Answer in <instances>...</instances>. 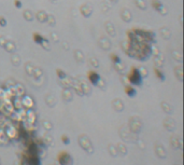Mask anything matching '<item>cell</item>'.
I'll list each match as a JSON object with an SVG mask.
<instances>
[{"label":"cell","mask_w":184,"mask_h":165,"mask_svg":"<svg viewBox=\"0 0 184 165\" xmlns=\"http://www.w3.org/2000/svg\"><path fill=\"white\" fill-rule=\"evenodd\" d=\"M34 37H36V38H34V40H36V42H41V41H42V38H41V37H40V36H37V35H34Z\"/></svg>","instance_id":"cell-5"},{"label":"cell","mask_w":184,"mask_h":165,"mask_svg":"<svg viewBox=\"0 0 184 165\" xmlns=\"http://www.w3.org/2000/svg\"><path fill=\"white\" fill-rule=\"evenodd\" d=\"M89 78H91L92 82H93L94 84H96L97 81L99 80V76H98V74H94V72H93V74H89Z\"/></svg>","instance_id":"cell-2"},{"label":"cell","mask_w":184,"mask_h":165,"mask_svg":"<svg viewBox=\"0 0 184 165\" xmlns=\"http://www.w3.org/2000/svg\"><path fill=\"white\" fill-rule=\"evenodd\" d=\"M126 93H127L129 96H133V95H135V91H133V88H127Z\"/></svg>","instance_id":"cell-4"},{"label":"cell","mask_w":184,"mask_h":165,"mask_svg":"<svg viewBox=\"0 0 184 165\" xmlns=\"http://www.w3.org/2000/svg\"><path fill=\"white\" fill-rule=\"evenodd\" d=\"M130 80H131V82L135 83V84H140V74H139L137 69H133V70H131Z\"/></svg>","instance_id":"cell-1"},{"label":"cell","mask_w":184,"mask_h":165,"mask_svg":"<svg viewBox=\"0 0 184 165\" xmlns=\"http://www.w3.org/2000/svg\"><path fill=\"white\" fill-rule=\"evenodd\" d=\"M156 74H157V77H159L161 80H164V76L161 74V71H157V72H156Z\"/></svg>","instance_id":"cell-6"},{"label":"cell","mask_w":184,"mask_h":165,"mask_svg":"<svg viewBox=\"0 0 184 165\" xmlns=\"http://www.w3.org/2000/svg\"><path fill=\"white\" fill-rule=\"evenodd\" d=\"M64 157H65L66 159H68L69 164H71V162H72V161H71L70 157H69L68 154H67V153H64ZM66 161H67V160H65V161H64L62 159H59V162H60V164H62V165H66ZM69 164H67V165H69Z\"/></svg>","instance_id":"cell-3"},{"label":"cell","mask_w":184,"mask_h":165,"mask_svg":"<svg viewBox=\"0 0 184 165\" xmlns=\"http://www.w3.org/2000/svg\"><path fill=\"white\" fill-rule=\"evenodd\" d=\"M62 139H65V142H66V144H68V138H67V137H62Z\"/></svg>","instance_id":"cell-7"}]
</instances>
